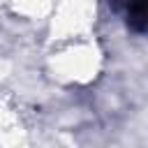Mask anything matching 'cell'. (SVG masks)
Segmentation results:
<instances>
[{"label": "cell", "instance_id": "1", "mask_svg": "<svg viewBox=\"0 0 148 148\" xmlns=\"http://www.w3.org/2000/svg\"><path fill=\"white\" fill-rule=\"evenodd\" d=\"M127 23L134 32L146 30V0H130L127 2Z\"/></svg>", "mask_w": 148, "mask_h": 148}]
</instances>
